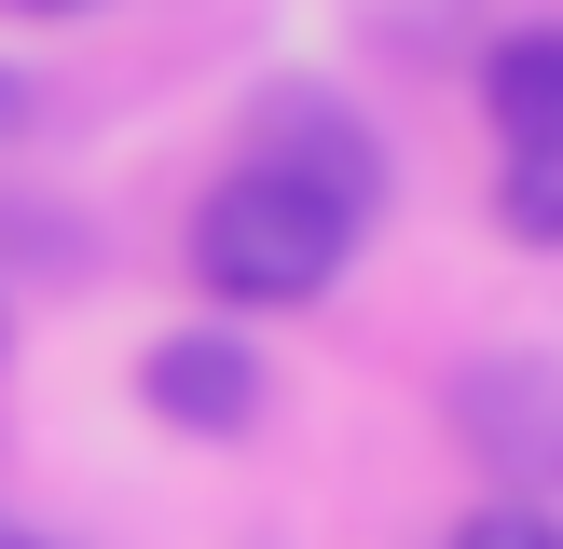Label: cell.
Wrapping results in <instances>:
<instances>
[{"mask_svg":"<svg viewBox=\"0 0 563 549\" xmlns=\"http://www.w3.org/2000/svg\"><path fill=\"white\" fill-rule=\"evenodd\" d=\"M357 234H372V220H357L344 192H317L302 165L247 152L234 179L192 206V274H207V302H247V316H262V302H317L330 274L357 261Z\"/></svg>","mask_w":563,"mask_h":549,"instance_id":"6da1fadb","label":"cell"},{"mask_svg":"<svg viewBox=\"0 0 563 549\" xmlns=\"http://www.w3.org/2000/svg\"><path fill=\"white\" fill-rule=\"evenodd\" d=\"M262 344H234V329H165L152 357H137V412L179 439H247L262 426Z\"/></svg>","mask_w":563,"mask_h":549,"instance_id":"7a4b0ae2","label":"cell"},{"mask_svg":"<svg viewBox=\"0 0 563 549\" xmlns=\"http://www.w3.org/2000/svg\"><path fill=\"white\" fill-rule=\"evenodd\" d=\"M454 426L482 439V467H495L509 494H550V481H563V384L522 371V357H482V371L454 384Z\"/></svg>","mask_w":563,"mask_h":549,"instance_id":"3957f363","label":"cell"},{"mask_svg":"<svg viewBox=\"0 0 563 549\" xmlns=\"http://www.w3.org/2000/svg\"><path fill=\"white\" fill-rule=\"evenodd\" d=\"M247 152H262V165H302V179H317V192H344L357 220L385 206V152H372V124H344L330 97H275Z\"/></svg>","mask_w":563,"mask_h":549,"instance_id":"277c9868","label":"cell"},{"mask_svg":"<svg viewBox=\"0 0 563 549\" xmlns=\"http://www.w3.org/2000/svg\"><path fill=\"white\" fill-rule=\"evenodd\" d=\"M482 110L509 152H550L563 137V27H509V42L482 55Z\"/></svg>","mask_w":563,"mask_h":549,"instance_id":"5b68a950","label":"cell"},{"mask_svg":"<svg viewBox=\"0 0 563 549\" xmlns=\"http://www.w3.org/2000/svg\"><path fill=\"white\" fill-rule=\"evenodd\" d=\"M495 220H509L522 247H563V137H550V152H509V179H495Z\"/></svg>","mask_w":563,"mask_h":549,"instance_id":"8992f818","label":"cell"},{"mask_svg":"<svg viewBox=\"0 0 563 549\" xmlns=\"http://www.w3.org/2000/svg\"><path fill=\"white\" fill-rule=\"evenodd\" d=\"M454 549H563V522L537 508V494H509V508H467V522H454Z\"/></svg>","mask_w":563,"mask_h":549,"instance_id":"52a82bcc","label":"cell"},{"mask_svg":"<svg viewBox=\"0 0 563 549\" xmlns=\"http://www.w3.org/2000/svg\"><path fill=\"white\" fill-rule=\"evenodd\" d=\"M27 110H42V97H27V69H0V137H14Z\"/></svg>","mask_w":563,"mask_h":549,"instance_id":"ba28073f","label":"cell"},{"mask_svg":"<svg viewBox=\"0 0 563 549\" xmlns=\"http://www.w3.org/2000/svg\"><path fill=\"white\" fill-rule=\"evenodd\" d=\"M0 14H82V0H0Z\"/></svg>","mask_w":563,"mask_h":549,"instance_id":"9c48e42d","label":"cell"},{"mask_svg":"<svg viewBox=\"0 0 563 549\" xmlns=\"http://www.w3.org/2000/svg\"><path fill=\"white\" fill-rule=\"evenodd\" d=\"M0 549H42V536H27V522H0Z\"/></svg>","mask_w":563,"mask_h":549,"instance_id":"30bf717a","label":"cell"},{"mask_svg":"<svg viewBox=\"0 0 563 549\" xmlns=\"http://www.w3.org/2000/svg\"><path fill=\"white\" fill-rule=\"evenodd\" d=\"M0 329H14V316H0Z\"/></svg>","mask_w":563,"mask_h":549,"instance_id":"8fae6325","label":"cell"}]
</instances>
